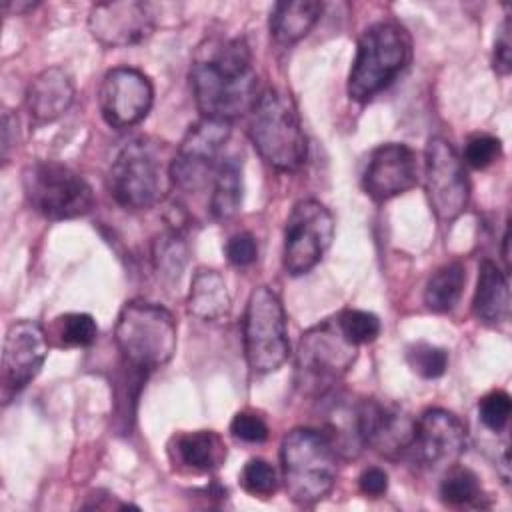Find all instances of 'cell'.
Listing matches in <instances>:
<instances>
[{"label": "cell", "instance_id": "5", "mask_svg": "<svg viewBox=\"0 0 512 512\" xmlns=\"http://www.w3.org/2000/svg\"><path fill=\"white\" fill-rule=\"evenodd\" d=\"M336 450L328 438L308 426L292 428L280 444V466L292 502L312 506L326 498L336 482Z\"/></svg>", "mask_w": 512, "mask_h": 512}, {"label": "cell", "instance_id": "21", "mask_svg": "<svg viewBox=\"0 0 512 512\" xmlns=\"http://www.w3.org/2000/svg\"><path fill=\"white\" fill-rule=\"evenodd\" d=\"M474 316L488 326H496L510 316V288L508 276L492 260H482L478 268V282L472 300Z\"/></svg>", "mask_w": 512, "mask_h": 512}, {"label": "cell", "instance_id": "20", "mask_svg": "<svg viewBox=\"0 0 512 512\" xmlns=\"http://www.w3.org/2000/svg\"><path fill=\"white\" fill-rule=\"evenodd\" d=\"M226 444L214 430L178 432L168 442V456L174 466L192 472L218 470L226 460Z\"/></svg>", "mask_w": 512, "mask_h": 512}, {"label": "cell", "instance_id": "37", "mask_svg": "<svg viewBox=\"0 0 512 512\" xmlns=\"http://www.w3.org/2000/svg\"><path fill=\"white\" fill-rule=\"evenodd\" d=\"M512 42H510V18L506 16L496 32L494 50H492V66L500 76H508L512 70Z\"/></svg>", "mask_w": 512, "mask_h": 512}, {"label": "cell", "instance_id": "33", "mask_svg": "<svg viewBox=\"0 0 512 512\" xmlns=\"http://www.w3.org/2000/svg\"><path fill=\"white\" fill-rule=\"evenodd\" d=\"M502 156V142L492 134H474L464 146V164L474 170H484Z\"/></svg>", "mask_w": 512, "mask_h": 512}, {"label": "cell", "instance_id": "28", "mask_svg": "<svg viewBox=\"0 0 512 512\" xmlns=\"http://www.w3.org/2000/svg\"><path fill=\"white\" fill-rule=\"evenodd\" d=\"M440 498L448 506H470L482 498L478 476L466 466H448L440 482Z\"/></svg>", "mask_w": 512, "mask_h": 512}, {"label": "cell", "instance_id": "9", "mask_svg": "<svg viewBox=\"0 0 512 512\" xmlns=\"http://www.w3.org/2000/svg\"><path fill=\"white\" fill-rule=\"evenodd\" d=\"M244 356L252 372H276L290 354L286 312L278 294L268 286L250 292L242 324Z\"/></svg>", "mask_w": 512, "mask_h": 512}, {"label": "cell", "instance_id": "11", "mask_svg": "<svg viewBox=\"0 0 512 512\" xmlns=\"http://www.w3.org/2000/svg\"><path fill=\"white\" fill-rule=\"evenodd\" d=\"M334 238V216L318 200L294 204L284 226L282 264L286 274L302 276L310 272L330 248Z\"/></svg>", "mask_w": 512, "mask_h": 512}, {"label": "cell", "instance_id": "1", "mask_svg": "<svg viewBox=\"0 0 512 512\" xmlns=\"http://www.w3.org/2000/svg\"><path fill=\"white\" fill-rule=\"evenodd\" d=\"M190 86L206 118L232 122L250 114L260 94L248 42L220 34L204 38L190 66Z\"/></svg>", "mask_w": 512, "mask_h": 512}, {"label": "cell", "instance_id": "19", "mask_svg": "<svg viewBox=\"0 0 512 512\" xmlns=\"http://www.w3.org/2000/svg\"><path fill=\"white\" fill-rule=\"evenodd\" d=\"M72 76L60 68L50 66L36 74L26 88V108L36 122H54L74 102Z\"/></svg>", "mask_w": 512, "mask_h": 512}, {"label": "cell", "instance_id": "27", "mask_svg": "<svg viewBox=\"0 0 512 512\" xmlns=\"http://www.w3.org/2000/svg\"><path fill=\"white\" fill-rule=\"evenodd\" d=\"M188 262V246L178 230L162 232L152 242V266L164 284L178 282Z\"/></svg>", "mask_w": 512, "mask_h": 512}, {"label": "cell", "instance_id": "8", "mask_svg": "<svg viewBox=\"0 0 512 512\" xmlns=\"http://www.w3.org/2000/svg\"><path fill=\"white\" fill-rule=\"evenodd\" d=\"M22 190L34 212L48 220H72L94 206L90 184L70 166L36 160L22 170Z\"/></svg>", "mask_w": 512, "mask_h": 512}, {"label": "cell", "instance_id": "32", "mask_svg": "<svg viewBox=\"0 0 512 512\" xmlns=\"http://www.w3.org/2000/svg\"><path fill=\"white\" fill-rule=\"evenodd\" d=\"M336 320H338V326L344 332V336L356 346L374 342L380 334V320L376 314H372L368 310L348 308V310H342L336 316Z\"/></svg>", "mask_w": 512, "mask_h": 512}, {"label": "cell", "instance_id": "15", "mask_svg": "<svg viewBox=\"0 0 512 512\" xmlns=\"http://www.w3.org/2000/svg\"><path fill=\"white\" fill-rule=\"evenodd\" d=\"M464 422L444 408H428L414 420V438L408 454L426 468H448L466 450Z\"/></svg>", "mask_w": 512, "mask_h": 512}, {"label": "cell", "instance_id": "29", "mask_svg": "<svg viewBox=\"0 0 512 512\" xmlns=\"http://www.w3.org/2000/svg\"><path fill=\"white\" fill-rule=\"evenodd\" d=\"M54 334L58 336L60 346L86 348L96 342L98 324L90 314L70 312V314H62L56 318Z\"/></svg>", "mask_w": 512, "mask_h": 512}, {"label": "cell", "instance_id": "3", "mask_svg": "<svg viewBox=\"0 0 512 512\" xmlns=\"http://www.w3.org/2000/svg\"><path fill=\"white\" fill-rule=\"evenodd\" d=\"M248 138L260 158L276 170L294 172L306 160V134L294 98L280 88L260 92L248 118Z\"/></svg>", "mask_w": 512, "mask_h": 512}, {"label": "cell", "instance_id": "6", "mask_svg": "<svg viewBox=\"0 0 512 512\" xmlns=\"http://www.w3.org/2000/svg\"><path fill=\"white\" fill-rule=\"evenodd\" d=\"M410 56L412 40L404 26L392 20L370 24L356 44V58L348 74V96L356 102H368L396 80Z\"/></svg>", "mask_w": 512, "mask_h": 512}, {"label": "cell", "instance_id": "16", "mask_svg": "<svg viewBox=\"0 0 512 512\" xmlns=\"http://www.w3.org/2000/svg\"><path fill=\"white\" fill-rule=\"evenodd\" d=\"M358 432L364 446L394 460L408 454L414 420L392 402L362 398L358 400Z\"/></svg>", "mask_w": 512, "mask_h": 512}, {"label": "cell", "instance_id": "25", "mask_svg": "<svg viewBox=\"0 0 512 512\" xmlns=\"http://www.w3.org/2000/svg\"><path fill=\"white\" fill-rule=\"evenodd\" d=\"M242 204V162L236 156L222 158L212 180L210 214L216 220L232 218Z\"/></svg>", "mask_w": 512, "mask_h": 512}, {"label": "cell", "instance_id": "31", "mask_svg": "<svg viewBox=\"0 0 512 512\" xmlns=\"http://www.w3.org/2000/svg\"><path fill=\"white\" fill-rule=\"evenodd\" d=\"M238 482H240L244 492H248L252 496L266 498V496H272L278 490L280 478H278L276 468L268 460H264V458H250L242 466Z\"/></svg>", "mask_w": 512, "mask_h": 512}, {"label": "cell", "instance_id": "14", "mask_svg": "<svg viewBox=\"0 0 512 512\" xmlns=\"http://www.w3.org/2000/svg\"><path fill=\"white\" fill-rule=\"evenodd\" d=\"M154 102L148 76L130 66H118L104 74L98 90L100 114L112 128H130L146 118Z\"/></svg>", "mask_w": 512, "mask_h": 512}, {"label": "cell", "instance_id": "30", "mask_svg": "<svg viewBox=\"0 0 512 512\" xmlns=\"http://www.w3.org/2000/svg\"><path fill=\"white\" fill-rule=\"evenodd\" d=\"M408 366L422 378H440L448 368V352L428 342H414L406 348Z\"/></svg>", "mask_w": 512, "mask_h": 512}, {"label": "cell", "instance_id": "24", "mask_svg": "<svg viewBox=\"0 0 512 512\" xmlns=\"http://www.w3.org/2000/svg\"><path fill=\"white\" fill-rule=\"evenodd\" d=\"M188 310L206 322L220 320L230 310V294L220 272L198 268L190 282Z\"/></svg>", "mask_w": 512, "mask_h": 512}, {"label": "cell", "instance_id": "12", "mask_svg": "<svg viewBox=\"0 0 512 512\" xmlns=\"http://www.w3.org/2000/svg\"><path fill=\"white\" fill-rule=\"evenodd\" d=\"M424 186L432 212L440 222L456 220L468 206L470 182L454 146L440 136L424 150Z\"/></svg>", "mask_w": 512, "mask_h": 512}, {"label": "cell", "instance_id": "36", "mask_svg": "<svg viewBox=\"0 0 512 512\" xmlns=\"http://www.w3.org/2000/svg\"><path fill=\"white\" fill-rule=\"evenodd\" d=\"M226 258L232 266L244 268L258 258V244L250 232H238L226 242Z\"/></svg>", "mask_w": 512, "mask_h": 512}, {"label": "cell", "instance_id": "35", "mask_svg": "<svg viewBox=\"0 0 512 512\" xmlns=\"http://www.w3.org/2000/svg\"><path fill=\"white\" fill-rule=\"evenodd\" d=\"M230 432L236 440H242V442H248V444H260L270 434L268 424L254 410L236 412L232 422H230Z\"/></svg>", "mask_w": 512, "mask_h": 512}, {"label": "cell", "instance_id": "18", "mask_svg": "<svg viewBox=\"0 0 512 512\" xmlns=\"http://www.w3.org/2000/svg\"><path fill=\"white\" fill-rule=\"evenodd\" d=\"M418 184V162L410 146L386 142L376 146L362 174V188L374 202H386Z\"/></svg>", "mask_w": 512, "mask_h": 512}, {"label": "cell", "instance_id": "2", "mask_svg": "<svg viewBox=\"0 0 512 512\" xmlns=\"http://www.w3.org/2000/svg\"><path fill=\"white\" fill-rule=\"evenodd\" d=\"M170 164L164 142L148 136L132 138L108 168V192L126 210H148L172 188Z\"/></svg>", "mask_w": 512, "mask_h": 512}, {"label": "cell", "instance_id": "4", "mask_svg": "<svg viewBox=\"0 0 512 512\" xmlns=\"http://www.w3.org/2000/svg\"><path fill=\"white\" fill-rule=\"evenodd\" d=\"M114 342L122 362L144 374L166 366L178 346V328L170 310L136 298L118 312Z\"/></svg>", "mask_w": 512, "mask_h": 512}, {"label": "cell", "instance_id": "23", "mask_svg": "<svg viewBox=\"0 0 512 512\" xmlns=\"http://www.w3.org/2000/svg\"><path fill=\"white\" fill-rule=\"evenodd\" d=\"M322 10H324V4L318 0L276 2L268 18L270 36L280 46L296 44L314 28Z\"/></svg>", "mask_w": 512, "mask_h": 512}, {"label": "cell", "instance_id": "38", "mask_svg": "<svg viewBox=\"0 0 512 512\" xmlns=\"http://www.w3.org/2000/svg\"><path fill=\"white\" fill-rule=\"evenodd\" d=\"M358 486H360L362 494H366L368 498H380L388 490V474L378 466H370V468L362 470V474L358 478Z\"/></svg>", "mask_w": 512, "mask_h": 512}, {"label": "cell", "instance_id": "10", "mask_svg": "<svg viewBox=\"0 0 512 512\" xmlns=\"http://www.w3.org/2000/svg\"><path fill=\"white\" fill-rule=\"evenodd\" d=\"M230 122L202 116L184 134L170 164L172 186L182 192H200L212 186L230 138Z\"/></svg>", "mask_w": 512, "mask_h": 512}, {"label": "cell", "instance_id": "22", "mask_svg": "<svg viewBox=\"0 0 512 512\" xmlns=\"http://www.w3.org/2000/svg\"><path fill=\"white\" fill-rule=\"evenodd\" d=\"M328 396L330 398L320 396L328 400L322 408L324 430L320 432L328 438L336 454L344 458H356L364 448L358 432V402H350L340 394L334 396L332 390L328 392Z\"/></svg>", "mask_w": 512, "mask_h": 512}, {"label": "cell", "instance_id": "34", "mask_svg": "<svg viewBox=\"0 0 512 512\" xmlns=\"http://www.w3.org/2000/svg\"><path fill=\"white\" fill-rule=\"evenodd\" d=\"M510 408L512 404L508 392L492 390L478 402V416L488 430L500 432L508 424Z\"/></svg>", "mask_w": 512, "mask_h": 512}, {"label": "cell", "instance_id": "13", "mask_svg": "<svg viewBox=\"0 0 512 512\" xmlns=\"http://www.w3.org/2000/svg\"><path fill=\"white\" fill-rule=\"evenodd\" d=\"M48 356V336L34 320H16L8 326L2 344V398L10 402L42 370Z\"/></svg>", "mask_w": 512, "mask_h": 512}, {"label": "cell", "instance_id": "7", "mask_svg": "<svg viewBox=\"0 0 512 512\" xmlns=\"http://www.w3.org/2000/svg\"><path fill=\"white\" fill-rule=\"evenodd\" d=\"M356 358L358 346L344 336L336 318H328L298 340L296 388L306 396L320 398L344 378Z\"/></svg>", "mask_w": 512, "mask_h": 512}, {"label": "cell", "instance_id": "39", "mask_svg": "<svg viewBox=\"0 0 512 512\" xmlns=\"http://www.w3.org/2000/svg\"><path fill=\"white\" fill-rule=\"evenodd\" d=\"M18 128V120L10 110L2 112V160L8 162L10 150L16 146V130Z\"/></svg>", "mask_w": 512, "mask_h": 512}, {"label": "cell", "instance_id": "26", "mask_svg": "<svg viewBox=\"0 0 512 512\" xmlns=\"http://www.w3.org/2000/svg\"><path fill=\"white\" fill-rule=\"evenodd\" d=\"M464 284H466L464 264L456 260L448 262L428 278L424 288V304L428 306V310L438 314L450 312L458 304Z\"/></svg>", "mask_w": 512, "mask_h": 512}, {"label": "cell", "instance_id": "40", "mask_svg": "<svg viewBox=\"0 0 512 512\" xmlns=\"http://www.w3.org/2000/svg\"><path fill=\"white\" fill-rule=\"evenodd\" d=\"M36 6V2H14V0H8L2 4V10L6 14H22L26 10H32Z\"/></svg>", "mask_w": 512, "mask_h": 512}, {"label": "cell", "instance_id": "17", "mask_svg": "<svg viewBox=\"0 0 512 512\" xmlns=\"http://www.w3.org/2000/svg\"><path fill=\"white\" fill-rule=\"evenodd\" d=\"M152 6L138 0L100 2L90 8L88 30L94 40L108 48L134 46L154 30Z\"/></svg>", "mask_w": 512, "mask_h": 512}]
</instances>
